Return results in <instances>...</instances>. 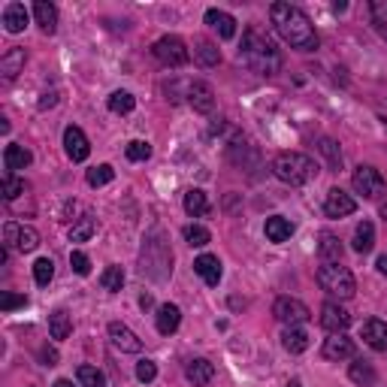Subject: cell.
I'll use <instances>...</instances> for the list:
<instances>
[{
    "label": "cell",
    "mask_w": 387,
    "mask_h": 387,
    "mask_svg": "<svg viewBox=\"0 0 387 387\" xmlns=\"http://www.w3.org/2000/svg\"><path fill=\"white\" fill-rule=\"evenodd\" d=\"M269 16H272V25H276L279 37L288 45H293V49H300V52H315L318 49V33L312 28L309 16H305L300 6L272 4Z\"/></svg>",
    "instance_id": "obj_1"
},
{
    "label": "cell",
    "mask_w": 387,
    "mask_h": 387,
    "mask_svg": "<svg viewBox=\"0 0 387 387\" xmlns=\"http://www.w3.org/2000/svg\"><path fill=\"white\" fill-rule=\"evenodd\" d=\"M239 61H242L245 67H252V70L260 73V76H272V73L281 70V55H279V49H276V45H272L267 37H260L257 30H252V28L242 33Z\"/></svg>",
    "instance_id": "obj_2"
},
{
    "label": "cell",
    "mask_w": 387,
    "mask_h": 387,
    "mask_svg": "<svg viewBox=\"0 0 387 387\" xmlns=\"http://www.w3.org/2000/svg\"><path fill=\"white\" fill-rule=\"evenodd\" d=\"M140 272L152 281H167L173 276V252H169V242L161 230H152L145 236L140 252Z\"/></svg>",
    "instance_id": "obj_3"
},
{
    "label": "cell",
    "mask_w": 387,
    "mask_h": 387,
    "mask_svg": "<svg viewBox=\"0 0 387 387\" xmlns=\"http://www.w3.org/2000/svg\"><path fill=\"white\" fill-rule=\"evenodd\" d=\"M272 173L276 179H281L284 185H305V181H312L318 167L309 155L303 152H279L272 157Z\"/></svg>",
    "instance_id": "obj_4"
},
{
    "label": "cell",
    "mask_w": 387,
    "mask_h": 387,
    "mask_svg": "<svg viewBox=\"0 0 387 387\" xmlns=\"http://www.w3.org/2000/svg\"><path fill=\"white\" fill-rule=\"evenodd\" d=\"M318 284L336 300H351L357 293V281L351 276V269L342 264H324L318 269Z\"/></svg>",
    "instance_id": "obj_5"
},
{
    "label": "cell",
    "mask_w": 387,
    "mask_h": 387,
    "mask_svg": "<svg viewBox=\"0 0 387 387\" xmlns=\"http://www.w3.org/2000/svg\"><path fill=\"white\" fill-rule=\"evenodd\" d=\"M351 185H354V191L360 194V197H366V200L381 197V194L387 191L384 176H381L375 167H369V164H360V167L354 169V176H351Z\"/></svg>",
    "instance_id": "obj_6"
},
{
    "label": "cell",
    "mask_w": 387,
    "mask_h": 387,
    "mask_svg": "<svg viewBox=\"0 0 387 387\" xmlns=\"http://www.w3.org/2000/svg\"><path fill=\"white\" fill-rule=\"evenodd\" d=\"M155 58L161 61L164 67H185L191 61V52H188V45L181 43L179 37H173V33H167V37H161L155 43Z\"/></svg>",
    "instance_id": "obj_7"
},
{
    "label": "cell",
    "mask_w": 387,
    "mask_h": 387,
    "mask_svg": "<svg viewBox=\"0 0 387 387\" xmlns=\"http://www.w3.org/2000/svg\"><path fill=\"white\" fill-rule=\"evenodd\" d=\"M272 315H276L284 327H303L312 318L309 305L300 303V300H293V297H279L276 305H272Z\"/></svg>",
    "instance_id": "obj_8"
},
{
    "label": "cell",
    "mask_w": 387,
    "mask_h": 387,
    "mask_svg": "<svg viewBox=\"0 0 387 387\" xmlns=\"http://www.w3.org/2000/svg\"><path fill=\"white\" fill-rule=\"evenodd\" d=\"M64 152H67V157H70L73 164L88 161L91 145H88V136L82 133V128H76V124H70V128L64 130Z\"/></svg>",
    "instance_id": "obj_9"
},
{
    "label": "cell",
    "mask_w": 387,
    "mask_h": 387,
    "mask_svg": "<svg viewBox=\"0 0 387 387\" xmlns=\"http://www.w3.org/2000/svg\"><path fill=\"white\" fill-rule=\"evenodd\" d=\"M109 339H112V345H116L118 351H124V354H140V351H142V339L136 336L128 324H121V321L109 324Z\"/></svg>",
    "instance_id": "obj_10"
},
{
    "label": "cell",
    "mask_w": 387,
    "mask_h": 387,
    "mask_svg": "<svg viewBox=\"0 0 387 387\" xmlns=\"http://www.w3.org/2000/svg\"><path fill=\"white\" fill-rule=\"evenodd\" d=\"M4 239H6V248L16 245L18 252H33V248L40 245V233L33 230V227H21V224H6Z\"/></svg>",
    "instance_id": "obj_11"
},
{
    "label": "cell",
    "mask_w": 387,
    "mask_h": 387,
    "mask_svg": "<svg viewBox=\"0 0 387 387\" xmlns=\"http://www.w3.org/2000/svg\"><path fill=\"white\" fill-rule=\"evenodd\" d=\"M354 209H357V200L351 197V194H345L342 188H330L327 191V200H324L327 218H345V215H351Z\"/></svg>",
    "instance_id": "obj_12"
},
{
    "label": "cell",
    "mask_w": 387,
    "mask_h": 387,
    "mask_svg": "<svg viewBox=\"0 0 387 387\" xmlns=\"http://www.w3.org/2000/svg\"><path fill=\"white\" fill-rule=\"evenodd\" d=\"M188 103L194 106V112H200V116H209L215 109V91L209 82H191L188 85Z\"/></svg>",
    "instance_id": "obj_13"
},
{
    "label": "cell",
    "mask_w": 387,
    "mask_h": 387,
    "mask_svg": "<svg viewBox=\"0 0 387 387\" xmlns=\"http://www.w3.org/2000/svg\"><path fill=\"white\" fill-rule=\"evenodd\" d=\"M321 327L327 333H345L351 327V315L339 303H324L321 305Z\"/></svg>",
    "instance_id": "obj_14"
},
{
    "label": "cell",
    "mask_w": 387,
    "mask_h": 387,
    "mask_svg": "<svg viewBox=\"0 0 387 387\" xmlns=\"http://www.w3.org/2000/svg\"><path fill=\"white\" fill-rule=\"evenodd\" d=\"M321 354L327 360H351V357H354V342H351L348 336H342V333H330V339L321 348Z\"/></svg>",
    "instance_id": "obj_15"
},
{
    "label": "cell",
    "mask_w": 387,
    "mask_h": 387,
    "mask_svg": "<svg viewBox=\"0 0 387 387\" xmlns=\"http://www.w3.org/2000/svg\"><path fill=\"white\" fill-rule=\"evenodd\" d=\"M206 25L212 30H218L221 40H233L236 37V18L224 9H206Z\"/></svg>",
    "instance_id": "obj_16"
},
{
    "label": "cell",
    "mask_w": 387,
    "mask_h": 387,
    "mask_svg": "<svg viewBox=\"0 0 387 387\" xmlns=\"http://www.w3.org/2000/svg\"><path fill=\"white\" fill-rule=\"evenodd\" d=\"M194 272H197L209 288H215V284L221 281V260L215 254H200L197 260H194Z\"/></svg>",
    "instance_id": "obj_17"
},
{
    "label": "cell",
    "mask_w": 387,
    "mask_h": 387,
    "mask_svg": "<svg viewBox=\"0 0 387 387\" xmlns=\"http://www.w3.org/2000/svg\"><path fill=\"white\" fill-rule=\"evenodd\" d=\"M363 342L372 351H387V324L378 321V318H369V321L363 324Z\"/></svg>",
    "instance_id": "obj_18"
},
{
    "label": "cell",
    "mask_w": 387,
    "mask_h": 387,
    "mask_svg": "<svg viewBox=\"0 0 387 387\" xmlns=\"http://www.w3.org/2000/svg\"><path fill=\"white\" fill-rule=\"evenodd\" d=\"M342 242H339V236L333 233H321L318 236V254H321L324 264H342Z\"/></svg>",
    "instance_id": "obj_19"
},
{
    "label": "cell",
    "mask_w": 387,
    "mask_h": 387,
    "mask_svg": "<svg viewBox=\"0 0 387 387\" xmlns=\"http://www.w3.org/2000/svg\"><path fill=\"white\" fill-rule=\"evenodd\" d=\"M155 324H157V333H164V336L176 333L179 324H181V312H179V305H173V303L161 305V309H157V315H155Z\"/></svg>",
    "instance_id": "obj_20"
},
{
    "label": "cell",
    "mask_w": 387,
    "mask_h": 387,
    "mask_svg": "<svg viewBox=\"0 0 387 387\" xmlns=\"http://www.w3.org/2000/svg\"><path fill=\"white\" fill-rule=\"evenodd\" d=\"M194 58H197L203 67H218L221 64V52H218V45H215L212 40L197 37V40H194Z\"/></svg>",
    "instance_id": "obj_21"
},
{
    "label": "cell",
    "mask_w": 387,
    "mask_h": 387,
    "mask_svg": "<svg viewBox=\"0 0 387 387\" xmlns=\"http://www.w3.org/2000/svg\"><path fill=\"white\" fill-rule=\"evenodd\" d=\"M33 18H37V25L43 33H55L58 30V9L52 4H45V0H37L33 4Z\"/></svg>",
    "instance_id": "obj_22"
},
{
    "label": "cell",
    "mask_w": 387,
    "mask_h": 387,
    "mask_svg": "<svg viewBox=\"0 0 387 387\" xmlns=\"http://www.w3.org/2000/svg\"><path fill=\"white\" fill-rule=\"evenodd\" d=\"M30 161H33V155L25 149V145L9 142L6 149H4V167L9 169V173H16V169H25V167H30Z\"/></svg>",
    "instance_id": "obj_23"
},
{
    "label": "cell",
    "mask_w": 387,
    "mask_h": 387,
    "mask_svg": "<svg viewBox=\"0 0 387 387\" xmlns=\"http://www.w3.org/2000/svg\"><path fill=\"white\" fill-rule=\"evenodd\" d=\"M185 375H188V381H191L194 387H203V384H209V381H212V375H215V366H212L209 360L197 357V360H191L188 366H185Z\"/></svg>",
    "instance_id": "obj_24"
},
{
    "label": "cell",
    "mask_w": 387,
    "mask_h": 387,
    "mask_svg": "<svg viewBox=\"0 0 387 387\" xmlns=\"http://www.w3.org/2000/svg\"><path fill=\"white\" fill-rule=\"evenodd\" d=\"M281 345H284V351H291V354H303V351L309 348V333H305L303 327H284Z\"/></svg>",
    "instance_id": "obj_25"
},
{
    "label": "cell",
    "mask_w": 387,
    "mask_h": 387,
    "mask_svg": "<svg viewBox=\"0 0 387 387\" xmlns=\"http://www.w3.org/2000/svg\"><path fill=\"white\" fill-rule=\"evenodd\" d=\"M4 28L6 33H21L28 28V9L21 4H6L4 9Z\"/></svg>",
    "instance_id": "obj_26"
},
{
    "label": "cell",
    "mask_w": 387,
    "mask_h": 387,
    "mask_svg": "<svg viewBox=\"0 0 387 387\" xmlns=\"http://www.w3.org/2000/svg\"><path fill=\"white\" fill-rule=\"evenodd\" d=\"M267 239L269 242H288V239L293 236V224L288 218H281V215H272V218H267Z\"/></svg>",
    "instance_id": "obj_27"
},
{
    "label": "cell",
    "mask_w": 387,
    "mask_h": 387,
    "mask_svg": "<svg viewBox=\"0 0 387 387\" xmlns=\"http://www.w3.org/2000/svg\"><path fill=\"white\" fill-rule=\"evenodd\" d=\"M25 49H9L4 58H0V73H4V79H16L21 70H25Z\"/></svg>",
    "instance_id": "obj_28"
},
{
    "label": "cell",
    "mask_w": 387,
    "mask_h": 387,
    "mask_svg": "<svg viewBox=\"0 0 387 387\" xmlns=\"http://www.w3.org/2000/svg\"><path fill=\"white\" fill-rule=\"evenodd\" d=\"M49 333H52V339H58V342H64V339L73 333V321L64 309H55L49 315Z\"/></svg>",
    "instance_id": "obj_29"
},
{
    "label": "cell",
    "mask_w": 387,
    "mask_h": 387,
    "mask_svg": "<svg viewBox=\"0 0 387 387\" xmlns=\"http://www.w3.org/2000/svg\"><path fill=\"white\" fill-rule=\"evenodd\" d=\"M185 212L191 215V218H203V215L209 212V200H206V194H203L200 188L185 191Z\"/></svg>",
    "instance_id": "obj_30"
},
{
    "label": "cell",
    "mask_w": 387,
    "mask_h": 387,
    "mask_svg": "<svg viewBox=\"0 0 387 387\" xmlns=\"http://www.w3.org/2000/svg\"><path fill=\"white\" fill-rule=\"evenodd\" d=\"M372 245H375V227H372V221H360L357 230H354V252L369 254Z\"/></svg>",
    "instance_id": "obj_31"
},
{
    "label": "cell",
    "mask_w": 387,
    "mask_h": 387,
    "mask_svg": "<svg viewBox=\"0 0 387 387\" xmlns=\"http://www.w3.org/2000/svg\"><path fill=\"white\" fill-rule=\"evenodd\" d=\"M106 106H109V112H116V116H128V112H133L136 100H133L130 91H112L109 100H106Z\"/></svg>",
    "instance_id": "obj_32"
},
{
    "label": "cell",
    "mask_w": 387,
    "mask_h": 387,
    "mask_svg": "<svg viewBox=\"0 0 387 387\" xmlns=\"http://www.w3.org/2000/svg\"><path fill=\"white\" fill-rule=\"evenodd\" d=\"M348 375H351V381H354V384H363V387L375 384V369L369 366L366 360H354V363H351Z\"/></svg>",
    "instance_id": "obj_33"
},
{
    "label": "cell",
    "mask_w": 387,
    "mask_h": 387,
    "mask_svg": "<svg viewBox=\"0 0 387 387\" xmlns=\"http://www.w3.org/2000/svg\"><path fill=\"white\" fill-rule=\"evenodd\" d=\"M94 230H97V221L91 218V215H85V218H79V224H73L70 242H88V239L94 236Z\"/></svg>",
    "instance_id": "obj_34"
},
{
    "label": "cell",
    "mask_w": 387,
    "mask_h": 387,
    "mask_svg": "<svg viewBox=\"0 0 387 387\" xmlns=\"http://www.w3.org/2000/svg\"><path fill=\"white\" fill-rule=\"evenodd\" d=\"M318 149H321V155L327 157V167L333 169V173H339V169H342V152H339V145H336L333 140H327V136H324Z\"/></svg>",
    "instance_id": "obj_35"
},
{
    "label": "cell",
    "mask_w": 387,
    "mask_h": 387,
    "mask_svg": "<svg viewBox=\"0 0 387 387\" xmlns=\"http://www.w3.org/2000/svg\"><path fill=\"white\" fill-rule=\"evenodd\" d=\"M76 378H79V384H82V387H106L103 372H100L97 366H79Z\"/></svg>",
    "instance_id": "obj_36"
},
{
    "label": "cell",
    "mask_w": 387,
    "mask_h": 387,
    "mask_svg": "<svg viewBox=\"0 0 387 387\" xmlns=\"http://www.w3.org/2000/svg\"><path fill=\"white\" fill-rule=\"evenodd\" d=\"M112 179H116V169H112L109 164H100V167L88 169V185L91 188H103V185H109Z\"/></svg>",
    "instance_id": "obj_37"
},
{
    "label": "cell",
    "mask_w": 387,
    "mask_h": 387,
    "mask_svg": "<svg viewBox=\"0 0 387 387\" xmlns=\"http://www.w3.org/2000/svg\"><path fill=\"white\" fill-rule=\"evenodd\" d=\"M369 13H372L375 30H378L381 37L387 40V0H372V4H369Z\"/></svg>",
    "instance_id": "obj_38"
},
{
    "label": "cell",
    "mask_w": 387,
    "mask_h": 387,
    "mask_svg": "<svg viewBox=\"0 0 387 387\" xmlns=\"http://www.w3.org/2000/svg\"><path fill=\"white\" fill-rule=\"evenodd\" d=\"M100 284H103V291L118 293L121 284H124V272H121V267H106L103 276H100Z\"/></svg>",
    "instance_id": "obj_39"
},
{
    "label": "cell",
    "mask_w": 387,
    "mask_h": 387,
    "mask_svg": "<svg viewBox=\"0 0 387 387\" xmlns=\"http://www.w3.org/2000/svg\"><path fill=\"white\" fill-rule=\"evenodd\" d=\"M185 239H188V245L203 248V245L212 242V233L206 230V227H200V224H188V227H185Z\"/></svg>",
    "instance_id": "obj_40"
},
{
    "label": "cell",
    "mask_w": 387,
    "mask_h": 387,
    "mask_svg": "<svg viewBox=\"0 0 387 387\" xmlns=\"http://www.w3.org/2000/svg\"><path fill=\"white\" fill-rule=\"evenodd\" d=\"M33 279H37L40 288H45V284L55 279V264H52V257H40L37 264H33Z\"/></svg>",
    "instance_id": "obj_41"
},
{
    "label": "cell",
    "mask_w": 387,
    "mask_h": 387,
    "mask_svg": "<svg viewBox=\"0 0 387 387\" xmlns=\"http://www.w3.org/2000/svg\"><path fill=\"white\" fill-rule=\"evenodd\" d=\"M124 155H128V161H133V164L149 161V157H152V145H149V142H142V140H133V142H128V149H124Z\"/></svg>",
    "instance_id": "obj_42"
},
{
    "label": "cell",
    "mask_w": 387,
    "mask_h": 387,
    "mask_svg": "<svg viewBox=\"0 0 387 387\" xmlns=\"http://www.w3.org/2000/svg\"><path fill=\"white\" fill-rule=\"evenodd\" d=\"M21 194H25V179H16L13 173H6L4 176V200H18Z\"/></svg>",
    "instance_id": "obj_43"
},
{
    "label": "cell",
    "mask_w": 387,
    "mask_h": 387,
    "mask_svg": "<svg viewBox=\"0 0 387 387\" xmlns=\"http://www.w3.org/2000/svg\"><path fill=\"white\" fill-rule=\"evenodd\" d=\"M136 378H140L142 384L155 381L157 378V366H155L152 360H140V363H136Z\"/></svg>",
    "instance_id": "obj_44"
},
{
    "label": "cell",
    "mask_w": 387,
    "mask_h": 387,
    "mask_svg": "<svg viewBox=\"0 0 387 387\" xmlns=\"http://www.w3.org/2000/svg\"><path fill=\"white\" fill-rule=\"evenodd\" d=\"M25 305H28V297H21V293H4V297H0V309L4 312L25 309Z\"/></svg>",
    "instance_id": "obj_45"
},
{
    "label": "cell",
    "mask_w": 387,
    "mask_h": 387,
    "mask_svg": "<svg viewBox=\"0 0 387 387\" xmlns=\"http://www.w3.org/2000/svg\"><path fill=\"white\" fill-rule=\"evenodd\" d=\"M70 267H73L76 276H88V272H91V260L82 252H70Z\"/></svg>",
    "instance_id": "obj_46"
},
{
    "label": "cell",
    "mask_w": 387,
    "mask_h": 387,
    "mask_svg": "<svg viewBox=\"0 0 387 387\" xmlns=\"http://www.w3.org/2000/svg\"><path fill=\"white\" fill-rule=\"evenodd\" d=\"M43 366H58V351L55 348H43Z\"/></svg>",
    "instance_id": "obj_47"
},
{
    "label": "cell",
    "mask_w": 387,
    "mask_h": 387,
    "mask_svg": "<svg viewBox=\"0 0 387 387\" xmlns=\"http://www.w3.org/2000/svg\"><path fill=\"white\" fill-rule=\"evenodd\" d=\"M55 103H58V94H55V91H52V94H43V97H40V109H49V106H55Z\"/></svg>",
    "instance_id": "obj_48"
},
{
    "label": "cell",
    "mask_w": 387,
    "mask_h": 387,
    "mask_svg": "<svg viewBox=\"0 0 387 387\" xmlns=\"http://www.w3.org/2000/svg\"><path fill=\"white\" fill-rule=\"evenodd\" d=\"M375 269H378L381 276H387V252H384V254H378V260H375Z\"/></svg>",
    "instance_id": "obj_49"
},
{
    "label": "cell",
    "mask_w": 387,
    "mask_h": 387,
    "mask_svg": "<svg viewBox=\"0 0 387 387\" xmlns=\"http://www.w3.org/2000/svg\"><path fill=\"white\" fill-rule=\"evenodd\" d=\"M140 305H142V309H152V297H149V293H142V297H140Z\"/></svg>",
    "instance_id": "obj_50"
},
{
    "label": "cell",
    "mask_w": 387,
    "mask_h": 387,
    "mask_svg": "<svg viewBox=\"0 0 387 387\" xmlns=\"http://www.w3.org/2000/svg\"><path fill=\"white\" fill-rule=\"evenodd\" d=\"M52 387H73V381H67V378H58V381H55Z\"/></svg>",
    "instance_id": "obj_51"
},
{
    "label": "cell",
    "mask_w": 387,
    "mask_h": 387,
    "mask_svg": "<svg viewBox=\"0 0 387 387\" xmlns=\"http://www.w3.org/2000/svg\"><path fill=\"white\" fill-rule=\"evenodd\" d=\"M381 218L387 221V203H384V206H381Z\"/></svg>",
    "instance_id": "obj_52"
},
{
    "label": "cell",
    "mask_w": 387,
    "mask_h": 387,
    "mask_svg": "<svg viewBox=\"0 0 387 387\" xmlns=\"http://www.w3.org/2000/svg\"><path fill=\"white\" fill-rule=\"evenodd\" d=\"M288 387H303V384H300V381H291V384H288Z\"/></svg>",
    "instance_id": "obj_53"
}]
</instances>
